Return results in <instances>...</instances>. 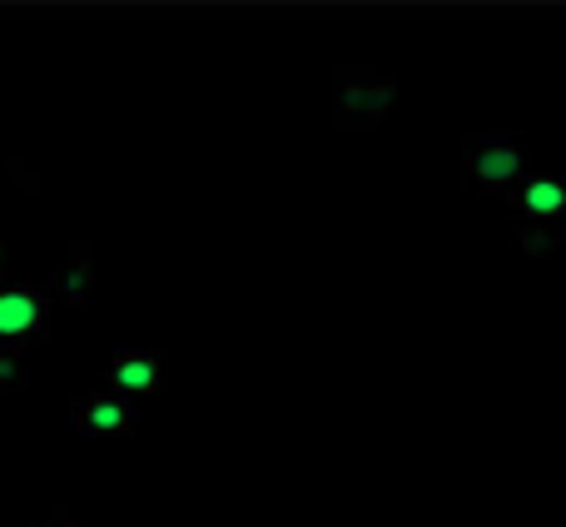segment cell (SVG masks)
Wrapping results in <instances>:
<instances>
[{"label":"cell","instance_id":"obj_1","mask_svg":"<svg viewBox=\"0 0 566 527\" xmlns=\"http://www.w3.org/2000/svg\"><path fill=\"white\" fill-rule=\"evenodd\" d=\"M507 205L517 215V245L532 259H552L566 245V175L527 169V179L512 189Z\"/></svg>","mask_w":566,"mask_h":527},{"label":"cell","instance_id":"obj_2","mask_svg":"<svg viewBox=\"0 0 566 527\" xmlns=\"http://www.w3.org/2000/svg\"><path fill=\"white\" fill-rule=\"evenodd\" d=\"M333 125L338 130H378L398 105V80L378 65H338L333 70Z\"/></svg>","mask_w":566,"mask_h":527},{"label":"cell","instance_id":"obj_3","mask_svg":"<svg viewBox=\"0 0 566 527\" xmlns=\"http://www.w3.org/2000/svg\"><path fill=\"white\" fill-rule=\"evenodd\" d=\"M462 165H468V185L478 195L512 199V189L527 179V135H482V130H468L462 135Z\"/></svg>","mask_w":566,"mask_h":527},{"label":"cell","instance_id":"obj_4","mask_svg":"<svg viewBox=\"0 0 566 527\" xmlns=\"http://www.w3.org/2000/svg\"><path fill=\"white\" fill-rule=\"evenodd\" d=\"M50 309H55V303L45 299V289L0 279V349L25 353L30 343H45Z\"/></svg>","mask_w":566,"mask_h":527},{"label":"cell","instance_id":"obj_5","mask_svg":"<svg viewBox=\"0 0 566 527\" xmlns=\"http://www.w3.org/2000/svg\"><path fill=\"white\" fill-rule=\"evenodd\" d=\"M70 428L85 433V438H135L139 409L109 389H90L70 399Z\"/></svg>","mask_w":566,"mask_h":527},{"label":"cell","instance_id":"obj_6","mask_svg":"<svg viewBox=\"0 0 566 527\" xmlns=\"http://www.w3.org/2000/svg\"><path fill=\"white\" fill-rule=\"evenodd\" d=\"M105 383L109 393H119V399H149V393H159L169 383V359L165 349H149V343H135V349H119L115 359L105 363Z\"/></svg>","mask_w":566,"mask_h":527},{"label":"cell","instance_id":"obj_7","mask_svg":"<svg viewBox=\"0 0 566 527\" xmlns=\"http://www.w3.org/2000/svg\"><path fill=\"white\" fill-rule=\"evenodd\" d=\"M90 259H95V245H90V239H75L70 255L45 273V299L50 303H85L90 293H95V264Z\"/></svg>","mask_w":566,"mask_h":527},{"label":"cell","instance_id":"obj_8","mask_svg":"<svg viewBox=\"0 0 566 527\" xmlns=\"http://www.w3.org/2000/svg\"><path fill=\"white\" fill-rule=\"evenodd\" d=\"M0 389H10V393H25V389H30V363H25V353L0 349Z\"/></svg>","mask_w":566,"mask_h":527},{"label":"cell","instance_id":"obj_9","mask_svg":"<svg viewBox=\"0 0 566 527\" xmlns=\"http://www.w3.org/2000/svg\"><path fill=\"white\" fill-rule=\"evenodd\" d=\"M30 527H90V523H80V518H70V513H50V518H35Z\"/></svg>","mask_w":566,"mask_h":527},{"label":"cell","instance_id":"obj_10","mask_svg":"<svg viewBox=\"0 0 566 527\" xmlns=\"http://www.w3.org/2000/svg\"><path fill=\"white\" fill-rule=\"evenodd\" d=\"M0 279H6V239H0Z\"/></svg>","mask_w":566,"mask_h":527}]
</instances>
